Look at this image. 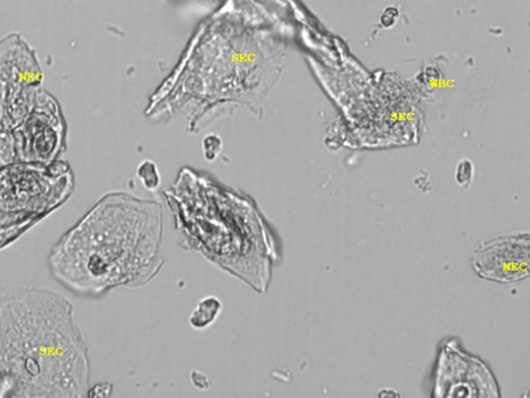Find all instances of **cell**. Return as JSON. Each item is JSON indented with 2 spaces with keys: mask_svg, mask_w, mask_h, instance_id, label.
Masks as SVG:
<instances>
[{
  "mask_svg": "<svg viewBox=\"0 0 530 398\" xmlns=\"http://www.w3.org/2000/svg\"><path fill=\"white\" fill-rule=\"evenodd\" d=\"M89 373L66 296L34 285L0 290V398L83 397Z\"/></svg>",
  "mask_w": 530,
  "mask_h": 398,
  "instance_id": "6da1fadb",
  "label": "cell"
},
{
  "mask_svg": "<svg viewBox=\"0 0 530 398\" xmlns=\"http://www.w3.org/2000/svg\"><path fill=\"white\" fill-rule=\"evenodd\" d=\"M162 244L161 207L108 193L53 245L49 272L82 298H97L119 286L140 288L163 267Z\"/></svg>",
  "mask_w": 530,
  "mask_h": 398,
  "instance_id": "7a4b0ae2",
  "label": "cell"
},
{
  "mask_svg": "<svg viewBox=\"0 0 530 398\" xmlns=\"http://www.w3.org/2000/svg\"><path fill=\"white\" fill-rule=\"evenodd\" d=\"M231 199L224 198V208L218 200L215 208L200 200L176 204V229L189 247L256 292H264L277 259L275 239L269 225L250 204L235 198L230 208Z\"/></svg>",
  "mask_w": 530,
  "mask_h": 398,
  "instance_id": "3957f363",
  "label": "cell"
},
{
  "mask_svg": "<svg viewBox=\"0 0 530 398\" xmlns=\"http://www.w3.org/2000/svg\"><path fill=\"white\" fill-rule=\"evenodd\" d=\"M75 189L68 162L0 166V250L64 206Z\"/></svg>",
  "mask_w": 530,
  "mask_h": 398,
  "instance_id": "277c9868",
  "label": "cell"
},
{
  "mask_svg": "<svg viewBox=\"0 0 530 398\" xmlns=\"http://www.w3.org/2000/svg\"><path fill=\"white\" fill-rule=\"evenodd\" d=\"M43 70L25 40L12 34L0 43V166L13 163L12 134L40 95Z\"/></svg>",
  "mask_w": 530,
  "mask_h": 398,
  "instance_id": "5b68a950",
  "label": "cell"
},
{
  "mask_svg": "<svg viewBox=\"0 0 530 398\" xmlns=\"http://www.w3.org/2000/svg\"><path fill=\"white\" fill-rule=\"evenodd\" d=\"M67 148V123L56 97L40 91L36 105L12 134L14 162L49 164Z\"/></svg>",
  "mask_w": 530,
  "mask_h": 398,
  "instance_id": "8992f818",
  "label": "cell"
},
{
  "mask_svg": "<svg viewBox=\"0 0 530 398\" xmlns=\"http://www.w3.org/2000/svg\"><path fill=\"white\" fill-rule=\"evenodd\" d=\"M530 235L528 233L487 239L475 248L471 265L479 277L498 283H514L529 277Z\"/></svg>",
  "mask_w": 530,
  "mask_h": 398,
  "instance_id": "52a82bcc",
  "label": "cell"
},
{
  "mask_svg": "<svg viewBox=\"0 0 530 398\" xmlns=\"http://www.w3.org/2000/svg\"><path fill=\"white\" fill-rule=\"evenodd\" d=\"M458 362L457 365L453 356L452 351L450 354L442 352L440 357V362L438 364L437 371V388L439 389L444 384L448 383V387L444 390L452 389V391H463L470 390L468 386L469 377L477 379V377H491L490 371L483 364L482 361L472 358L470 356H465L460 351H457ZM455 392L453 396H455Z\"/></svg>",
  "mask_w": 530,
  "mask_h": 398,
  "instance_id": "ba28073f",
  "label": "cell"
},
{
  "mask_svg": "<svg viewBox=\"0 0 530 398\" xmlns=\"http://www.w3.org/2000/svg\"><path fill=\"white\" fill-rule=\"evenodd\" d=\"M222 309V301L217 296H208L201 298L189 320L191 327L196 330L208 328L220 316Z\"/></svg>",
  "mask_w": 530,
  "mask_h": 398,
  "instance_id": "9c48e42d",
  "label": "cell"
},
{
  "mask_svg": "<svg viewBox=\"0 0 530 398\" xmlns=\"http://www.w3.org/2000/svg\"><path fill=\"white\" fill-rule=\"evenodd\" d=\"M137 174L142 184L148 190L154 191L160 187L161 176L154 162L144 161L143 163L140 164Z\"/></svg>",
  "mask_w": 530,
  "mask_h": 398,
  "instance_id": "30bf717a",
  "label": "cell"
},
{
  "mask_svg": "<svg viewBox=\"0 0 530 398\" xmlns=\"http://www.w3.org/2000/svg\"><path fill=\"white\" fill-rule=\"evenodd\" d=\"M113 386L110 383H101L87 390L88 397H108L112 393Z\"/></svg>",
  "mask_w": 530,
  "mask_h": 398,
  "instance_id": "8fae6325",
  "label": "cell"
},
{
  "mask_svg": "<svg viewBox=\"0 0 530 398\" xmlns=\"http://www.w3.org/2000/svg\"><path fill=\"white\" fill-rule=\"evenodd\" d=\"M461 174H464V178H463L461 185H464L466 184V183L470 182L471 178H472V167H471L470 164H469V162L466 161V160H465V161L463 160V161L459 164L458 169H457V176H461ZM469 184H470V183H469Z\"/></svg>",
  "mask_w": 530,
  "mask_h": 398,
  "instance_id": "7c38bea8",
  "label": "cell"
}]
</instances>
